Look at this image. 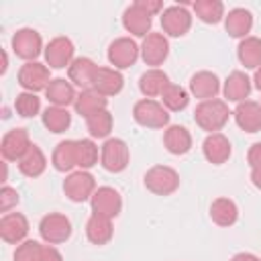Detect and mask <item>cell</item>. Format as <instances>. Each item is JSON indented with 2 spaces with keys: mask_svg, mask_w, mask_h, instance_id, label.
I'll list each match as a JSON object with an SVG mask.
<instances>
[{
  "mask_svg": "<svg viewBox=\"0 0 261 261\" xmlns=\"http://www.w3.org/2000/svg\"><path fill=\"white\" fill-rule=\"evenodd\" d=\"M63 192H65V196H67L71 202H75V204L86 202V200H90V198L94 196V192H96V179H94V175H92L90 171H86V169L71 171V173L65 177V181H63Z\"/></svg>",
  "mask_w": 261,
  "mask_h": 261,
  "instance_id": "cell-6",
  "label": "cell"
},
{
  "mask_svg": "<svg viewBox=\"0 0 261 261\" xmlns=\"http://www.w3.org/2000/svg\"><path fill=\"white\" fill-rule=\"evenodd\" d=\"M192 8L196 16L206 24H216L224 18V4L220 0H196Z\"/></svg>",
  "mask_w": 261,
  "mask_h": 261,
  "instance_id": "cell-34",
  "label": "cell"
},
{
  "mask_svg": "<svg viewBox=\"0 0 261 261\" xmlns=\"http://www.w3.org/2000/svg\"><path fill=\"white\" fill-rule=\"evenodd\" d=\"M222 92H224V98L228 102H237V104L239 102H245V98L251 94V80L243 71H232L224 80Z\"/></svg>",
  "mask_w": 261,
  "mask_h": 261,
  "instance_id": "cell-28",
  "label": "cell"
},
{
  "mask_svg": "<svg viewBox=\"0 0 261 261\" xmlns=\"http://www.w3.org/2000/svg\"><path fill=\"white\" fill-rule=\"evenodd\" d=\"M124 86V77L118 69L114 67H98L96 80H94V90H98L102 96H116Z\"/></svg>",
  "mask_w": 261,
  "mask_h": 261,
  "instance_id": "cell-25",
  "label": "cell"
},
{
  "mask_svg": "<svg viewBox=\"0 0 261 261\" xmlns=\"http://www.w3.org/2000/svg\"><path fill=\"white\" fill-rule=\"evenodd\" d=\"M232 116H234L241 130H245V133L261 130V104L259 102H255V100L239 102Z\"/></svg>",
  "mask_w": 261,
  "mask_h": 261,
  "instance_id": "cell-18",
  "label": "cell"
},
{
  "mask_svg": "<svg viewBox=\"0 0 261 261\" xmlns=\"http://www.w3.org/2000/svg\"><path fill=\"white\" fill-rule=\"evenodd\" d=\"M41 120L45 124L47 130L59 135V133H65L71 124V114L67 112V108H59V106H49L43 110L41 114Z\"/></svg>",
  "mask_w": 261,
  "mask_h": 261,
  "instance_id": "cell-33",
  "label": "cell"
},
{
  "mask_svg": "<svg viewBox=\"0 0 261 261\" xmlns=\"http://www.w3.org/2000/svg\"><path fill=\"white\" fill-rule=\"evenodd\" d=\"M169 55V41L163 33H149L141 45V57L147 65H161Z\"/></svg>",
  "mask_w": 261,
  "mask_h": 261,
  "instance_id": "cell-15",
  "label": "cell"
},
{
  "mask_svg": "<svg viewBox=\"0 0 261 261\" xmlns=\"http://www.w3.org/2000/svg\"><path fill=\"white\" fill-rule=\"evenodd\" d=\"M232 112L228 110V104L224 100H218V98H212V100H204L196 106L194 110V120L196 124L206 130L208 135L210 133H218L226 122H228V116Z\"/></svg>",
  "mask_w": 261,
  "mask_h": 261,
  "instance_id": "cell-1",
  "label": "cell"
},
{
  "mask_svg": "<svg viewBox=\"0 0 261 261\" xmlns=\"http://www.w3.org/2000/svg\"><path fill=\"white\" fill-rule=\"evenodd\" d=\"M90 206H92L94 214H100L106 218H116L122 210V198L114 188L102 186V188H96L94 196L90 198Z\"/></svg>",
  "mask_w": 261,
  "mask_h": 261,
  "instance_id": "cell-10",
  "label": "cell"
},
{
  "mask_svg": "<svg viewBox=\"0 0 261 261\" xmlns=\"http://www.w3.org/2000/svg\"><path fill=\"white\" fill-rule=\"evenodd\" d=\"M29 234V220L20 212H6L0 218V237L8 245H18Z\"/></svg>",
  "mask_w": 261,
  "mask_h": 261,
  "instance_id": "cell-14",
  "label": "cell"
},
{
  "mask_svg": "<svg viewBox=\"0 0 261 261\" xmlns=\"http://www.w3.org/2000/svg\"><path fill=\"white\" fill-rule=\"evenodd\" d=\"M188 102H190V92H188L186 88L177 86V84H169V86L163 90V94H161V104H163L167 110H171V112L184 110V108L188 106Z\"/></svg>",
  "mask_w": 261,
  "mask_h": 261,
  "instance_id": "cell-35",
  "label": "cell"
},
{
  "mask_svg": "<svg viewBox=\"0 0 261 261\" xmlns=\"http://www.w3.org/2000/svg\"><path fill=\"white\" fill-rule=\"evenodd\" d=\"M253 82H255V88L261 92V67L255 71V77H253Z\"/></svg>",
  "mask_w": 261,
  "mask_h": 261,
  "instance_id": "cell-46",
  "label": "cell"
},
{
  "mask_svg": "<svg viewBox=\"0 0 261 261\" xmlns=\"http://www.w3.org/2000/svg\"><path fill=\"white\" fill-rule=\"evenodd\" d=\"M251 184H253L257 190H261V167L251 169Z\"/></svg>",
  "mask_w": 261,
  "mask_h": 261,
  "instance_id": "cell-45",
  "label": "cell"
},
{
  "mask_svg": "<svg viewBox=\"0 0 261 261\" xmlns=\"http://www.w3.org/2000/svg\"><path fill=\"white\" fill-rule=\"evenodd\" d=\"M145 188L155 196H169L179 188V173L169 165H153L145 177Z\"/></svg>",
  "mask_w": 261,
  "mask_h": 261,
  "instance_id": "cell-3",
  "label": "cell"
},
{
  "mask_svg": "<svg viewBox=\"0 0 261 261\" xmlns=\"http://www.w3.org/2000/svg\"><path fill=\"white\" fill-rule=\"evenodd\" d=\"M230 261H261V259L253 253H237V255H232Z\"/></svg>",
  "mask_w": 261,
  "mask_h": 261,
  "instance_id": "cell-44",
  "label": "cell"
},
{
  "mask_svg": "<svg viewBox=\"0 0 261 261\" xmlns=\"http://www.w3.org/2000/svg\"><path fill=\"white\" fill-rule=\"evenodd\" d=\"M43 245L39 241H22L14 251V261H41Z\"/></svg>",
  "mask_w": 261,
  "mask_h": 261,
  "instance_id": "cell-39",
  "label": "cell"
},
{
  "mask_svg": "<svg viewBox=\"0 0 261 261\" xmlns=\"http://www.w3.org/2000/svg\"><path fill=\"white\" fill-rule=\"evenodd\" d=\"M10 45H12L14 55L20 57V59H24V61H35L41 55V51H43V39H41V35L35 29H29V27L18 29L12 35Z\"/></svg>",
  "mask_w": 261,
  "mask_h": 261,
  "instance_id": "cell-7",
  "label": "cell"
},
{
  "mask_svg": "<svg viewBox=\"0 0 261 261\" xmlns=\"http://www.w3.org/2000/svg\"><path fill=\"white\" fill-rule=\"evenodd\" d=\"M98 73V65L90 59V57H75L71 61V65L67 67V75L69 82L75 84L82 90H90L94 88V80Z\"/></svg>",
  "mask_w": 261,
  "mask_h": 261,
  "instance_id": "cell-16",
  "label": "cell"
},
{
  "mask_svg": "<svg viewBox=\"0 0 261 261\" xmlns=\"http://www.w3.org/2000/svg\"><path fill=\"white\" fill-rule=\"evenodd\" d=\"M224 29L230 37L245 39V37H249L251 29H253V14L247 8H232L224 16Z\"/></svg>",
  "mask_w": 261,
  "mask_h": 261,
  "instance_id": "cell-21",
  "label": "cell"
},
{
  "mask_svg": "<svg viewBox=\"0 0 261 261\" xmlns=\"http://www.w3.org/2000/svg\"><path fill=\"white\" fill-rule=\"evenodd\" d=\"M106 106H108V98L102 96V94H100L98 90H94V88L82 90V92L77 94L75 102H73V110H75L80 116H84V118H88V116H92V114H96V112H100V110H106Z\"/></svg>",
  "mask_w": 261,
  "mask_h": 261,
  "instance_id": "cell-23",
  "label": "cell"
},
{
  "mask_svg": "<svg viewBox=\"0 0 261 261\" xmlns=\"http://www.w3.org/2000/svg\"><path fill=\"white\" fill-rule=\"evenodd\" d=\"M39 234L47 245L65 243L71 237V222L61 212H49L39 222Z\"/></svg>",
  "mask_w": 261,
  "mask_h": 261,
  "instance_id": "cell-5",
  "label": "cell"
},
{
  "mask_svg": "<svg viewBox=\"0 0 261 261\" xmlns=\"http://www.w3.org/2000/svg\"><path fill=\"white\" fill-rule=\"evenodd\" d=\"M75 155H77V167L90 169L98 163V147L92 139H80L75 141Z\"/></svg>",
  "mask_w": 261,
  "mask_h": 261,
  "instance_id": "cell-37",
  "label": "cell"
},
{
  "mask_svg": "<svg viewBox=\"0 0 261 261\" xmlns=\"http://www.w3.org/2000/svg\"><path fill=\"white\" fill-rule=\"evenodd\" d=\"M47 167V159H45V153L33 143L31 149L24 153V157L18 161V169L22 175L27 177H39Z\"/></svg>",
  "mask_w": 261,
  "mask_h": 261,
  "instance_id": "cell-32",
  "label": "cell"
},
{
  "mask_svg": "<svg viewBox=\"0 0 261 261\" xmlns=\"http://www.w3.org/2000/svg\"><path fill=\"white\" fill-rule=\"evenodd\" d=\"M247 161H249L251 169L261 167V143L251 145V149H249V153H247Z\"/></svg>",
  "mask_w": 261,
  "mask_h": 261,
  "instance_id": "cell-41",
  "label": "cell"
},
{
  "mask_svg": "<svg viewBox=\"0 0 261 261\" xmlns=\"http://www.w3.org/2000/svg\"><path fill=\"white\" fill-rule=\"evenodd\" d=\"M210 218L218 226H232L239 218V208L230 198H216L210 204Z\"/></svg>",
  "mask_w": 261,
  "mask_h": 261,
  "instance_id": "cell-30",
  "label": "cell"
},
{
  "mask_svg": "<svg viewBox=\"0 0 261 261\" xmlns=\"http://www.w3.org/2000/svg\"><path fill=\"white\" fill-rule=\"evenodd\" d=\"M14 110L18 112V116L31 118V116L39 114V110H41V100H39V96L33 94V92H20V94L16 96V100H14Z\"/></svg>",
  "mask_w": 261,
  "mask_h": 261,
  "instance_id": "cell-38",
  "label": "cell"
},
{
  "mask_svg": "<svg viewBox=\"0 0 261 261\" xmlns=\"http://www.w3.org/2000/svg\"><path fill=\"white\" fill-rule=\"evenodd\" d=\"M86 128L90 133V137H94V139H106L110 135V130H112V114L108 112V108L106 110H100V112H96L92 116H88L86 118Z\"/></svg>",
  "mask_w": 261,
  "mask_h": 261,
  "instance_id": "cell-36",
  "label": "cell"
},
{
  "mask_svg": "<svg viewBox=\"0 0 261 261\" xmlns=\"http://www.w3.org/2000/svg\"><path fill=\"white\" fill-rule=\"evenodd\" d=\"M51 163L57 171H71L73 167H77V155H75V141L67 139L55 145L53 155H51Z\"/></svg>",
  "mask_w": 261,
  "mask_h": 261,
  "instance_id": "cell-31",
  "label": "cell"
},
{
  "mask_svg": "<svg viewBox=\"0 0 261 261\" xmlns=\"http://www.w3.org/2000/svg\"><path fill=\"white\" fill-rule=\"evenodd\" d=\"M41 261H63V257H61V253L53 245H43Z\"/></svg>",
  "mask_w": 261,
  "mask_h": 261,
  "instance_id": "cell-42",
  "label": "cell"
},
{
  "mask_svg": "<svg viewBox=\"0 0 261 261\" xmlns=\"http://www.w3.org/2000/svg\"><path fill=\"white\" fill-rule=\"evenodd\" d=\"M163 145L171 155H186L192 149V135L181 124H171L163 133Z\"/></svg>",
  "mask_w": 261,
  "mask_h": 261,
  "instance_id": "cell-24",
  "label": "cell"
},
{
  "mask_svg": "<svg viewBox=\"0 0 261 261\" xmlns=\"http://www.w3.org/2000/svg\"><path fill=\"white\" fill-rule=\"evenodd\" d=\"M122 27H124L130 35L145 39V37L149 35V31H151V14H149L147 10H143V8L135 2V4H130V6L124 10V14H122Z\"/></svg>",
  "mask_w": 261,
  "mask_h": 261,
  "instance_id": "cell-20",
  "label": "cell"
},
{
  "mask_svg": "<svg viewBox=\"0 0 261 261\" xmlns=\"http://www.w3.org/2000/svg\"><path fill=\"white\" fill-rule=\"evenodd\" d=\"M137 4H139L143 10H147L151 16H153V14H157V12L163 8V4H161L159 0H137Z\"/></svg>",
  "mask_w": 261,
  "mask_h": 261,
  "instance_id": "cell-43",
  "label": "cell"
},
{
  "mask_svg": "<svg viewBox=\"0 0 261 261\" xmlns=\"http://www.w3.org/2000/svg\"><path fill=\"white\" fill-rule=\"evenodd\" d=\"M237 55L241 65H245L247 69H259L261 67V39L259 37H245L241 39L239 47H237Z\"/></svg>",
  "mask_w": 261,
  "mask_h": 261,
  "instance_id": "cell-29",
  "label": "cell"
},
{
  "mask_svg": "<svg viewBox=\"0 0 261 261\" xmlns=\"http://www.w3.org/2000/svg\"><path fill=\"white\" fill-rule=\"evenodd\" d=\"M45 61L49 65V69H63L69 67L73 61V43L67 37H55L49 41V45L45 47Z\"/></svg>",
  "mask_w": 261,
  "mask_h": 261,
  "instance_id": "cell-13",
  "label": "cell"
},
{
  "mask_svg": "<svg viewBox=\"0 0 261 261\" xmlns=\"http://www.w3.org/2000/svg\"><path fill=\"white\" fill-rule=\"evenodd\" d=\"M169 77L165 71L157 69V67H151L147 69L141 77H139V90L145 98H155V96H161L163 90L169 86Z\"/></svg>",
  "mask_w": 261,
  "mask_h": 261,
  "instance_id": "cell-27",
  "label": "cell"
},
{
  "mask_svg": "<svg viewBox=\"0 0 261 261\" xmlns=\"http://www.w3.org/2000/svg\"><path fill=\"white\" fill-rule=\"evenodd\" d=\"M220 92V80L216 73L212 71H198L190 77V94L204 100H212L216 98V94Z\"/></svg>",
  "mask_w": 261,
  "mask_h": 261,
  "instance_id": "cell-19",
  "label": "cell"
},
{
  "mask_svg": "<svg viewBox=\"0 0 261 261\" xmlns=\"http://www.w3.org/2000/svg\"><path fill=\"white\" fill-rule=\"evenodd\" d=\"M114 234V226H112V218H106V216H100V214H94L88 218L86 222V237L90 243L94 245H106Z\"/></svg>",
  "mask_w": 261,
  "mask_h": 261,
  "instance_id": "cell-26",
  "label": "cell"
},
{
  "mask_svg": "<svg viewBox=\"0 0 261 261\" xmlns=\"http://www.w3.org/2000/svg\"><path fill=\"white\" fill-rule=\"evenodd\" d=\"M51 77H49V67L39 63V61H27L18 69V84L24 88V92H41L47 90Z\"/></svg>",
  "mask_w": 261,
  "mask_h": 261,
  "instance_id": "cell-11",
  "label": "cell"
},
{
  "mask_svg": "<svg viewBox=\"0 0 261 261\" xmlns=\"http://www.w3.org/2000/svg\"><path fill=\"white\" fill-rule=\"evenodd\" d=\"M202 153L210 163L222 165V163L228 161V157L232 153V147H230V141L222 133H210L202 143Z\"/></svg>",
  "mask_w": 261,
  "mask_h": 261,
  "instance_id": "cell-17",
  "label": "cell"
},
{
  "mask_svg": "<svg viewBox=\"0 0 261 261\" xmlns=\"http://www.w3.org/2000/svg\"><path fill=\"white\" fill-rule=\"evenodd\" d=\"M141 53V47L130 37H118L108 47V61L114 65V69H126L130 67Z\"/></svg>",
  "mask_w": 261,
  "mask_h": 261,
  "instance_id": "cell-9",
  "label": "cell"
},
{
  "mask_svg": "<svg viewBox=\"0 0 261 261\" xmlns=\"http://www.w3.org/2000/svg\"><path fill=\"white\" fill-rule=\"evenodd\" d=\"M192 27V14L184 4H173L161 12V29L169 37H184Z\"/></svg>",
  "mask_w": 261,
  "mask_h": 261,
  "instance_id": "cell-8",
  "label": "cell"
},
{
  "mask_svg": "<svg viewBox=\"0 0 261 261\" xmlns=\"http://www.w3.org/2000/svg\"><path fill=\"white\" fill-rule=\"evenodd\" d=\"M133 118L137 124L145 128H163L169 124V114L167 108L153 100V98H143L133 106Z\"/></svg>",
  "mask_w": 261,
  "mask_h": 261,
  "instance_id": "cell-2",
  "label": "cell"
},
{
  "mask_svg": "<svg viewBox=\"0 0 261 261\" xmlns=\"http://www.w3.org/2000/svg\"><path fill=\"white\" fill-rule=\"evenodd\" d=\"M130 161V151H128V145L118 139V137H110L104 141L102 149H100V163L106 171L110 173H120L126 169Z\"/></svg>",
  "mask_w": 261,
  "mask_h": 261,
  "instance_id": "cell-4",
  "label": "cell"
},
{
  "mask_svg": "<svg viewBox=\"0 0 261 261\" xmlns=\"http://www.w3.org/2000/svg\"><path fill=\"white\" fill-rule=\"evenodd\" d=\"M31 139L27 128H10L0 143V153L4 161H20L24 157V153L31 149Z\"/></svg>",
  "mask_w": 261,
  "mask_h": 261,
  "instance_id": "cell-12",
  "label": "cell"
},
{
  "mask_svg": "<svg viewBox=\"0 0 261 261\" xmlns=\"http://www.w3.org/2000/svg\"><path fill=\"white\" fill-rule=\"evenodd\" d=\"M45 96L51 102V106H59V108H67L77 98V94L73 90V84L67 82V80H63V77L51 80L49 86H47V90H45Z\"/></svg>",
  "mask_w": 261,
  "mask_h": 261,
  "instance_id": "cell-22",
  "label": "cell"
},
{
  "mask_svg": "<svg viewBox=\"0 0 261 261\" xmlns=\"http://www.w3.org/2000/svg\"><path fill=\"white\" fill-rule=\"evenodd\" d=\"M18 192L14 190V188H10V186H4L2 190H0V210L6 214L10 208H14L16 204H18Z\"/></svg>",
  "mask_w": 261,
  "mask_h": 261,
  "instance_id": "cell-40",
  "label": "cell"
}]
</instances>
